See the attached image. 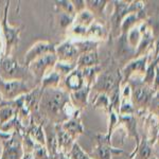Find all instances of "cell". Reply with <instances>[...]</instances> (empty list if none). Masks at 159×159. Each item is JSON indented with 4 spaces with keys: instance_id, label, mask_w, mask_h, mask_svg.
<instances>
[{
    "instance_id": "obj_1",
    "label": "cell",
    "mask_w": 159,
    "mask_h": 159,
    "mask_svg": "<svg viewBox=\"0 0 159 159\" xmlns=\"http://www.w3.org/2000/svg\"><path fill=\"white\" fill-rule=\"evenodd\" d=\"M72 106L67 91L57 88H48L42 91L37 111L40 114L43 121L48 120L52 124H61L72 118V112L68 107ZM76 116V115H75Z\"/></svg>"
},
{
    "instance_id": "obj_2",
    "label": "cell",
    "mask_w": 159,
    "mask_h": 159,
    "mask_svg": "<svg viewBox=\"0 0 159 159\" xmlns=\"http://www.w3.org/2000/svg\"><path fill=\"white\" fill-rule=\"evenodd\" d=\"M29 73V69L21 66L11 56H2L0 58V79L2 81H25Z\"/></svg>"
},
{
    "instance_id": "obj_3",
    "label": "cell",
    "mask_w": 159,
    "mask_h": 159,
    "mask_svg": "<svg viewBox=\"0 0 159 159\" xmlns=\"http://www.w3.org/2000/svg\"><path fill=\"white\" fill-rule=\"evenodd\" d=\"M3 150L0 159H21L25 152L22 148V133L15 130L11 134V137L2 140Z\"/></svg>"
},
{
    "instance_id": "obj_4",
    "label": "cell",
    "mask_w": 159,
    "mask_h": 159,
    "mask_svg": "<svg viewBox=\"0 0 159 159\" xmlns=\"http://www.w3.org/2000/svg\"><path fill=\"white\" fill-rule=\"evenodd\" d=\"M10 7V1L7 2L6 7L3 12V19L1 21V29L3 33L4 38V55L3 56H10L12 50L15 48V46L19 42V34H20V28H12L11 25L7 24V10Z\"/></svg>"
},
{
    "instance_id": "obj_5",
    "label": "cell",
    "mask_w": 159,
    "mask_h": 159,
    "mask_svg": "<svg viewBox=\"0 0 159 159\" xmlns=\"http://www.w3.org/2000/svg\"><path fill=\"white\" fill-rule=\"evenodd\" d=\"M25 81H11L6 82L0 79V94L7 101H13L19 97L28 94L32 91Z\"/></svg>"
},
{
    "instance_id": "obj_6",
    "label": "cell",
    "mask_w": 159,
    "mask_h": 159,
    "mask_svg": "<svg viewBox=\"0 0 159 159\" xmlns=\"http://www.w3.org/2000/svg\"><path fill=\"white\" fill-rule=\"evenodd\" d=\"M56 63H57L56 55L54 53H49L34 60L28 66V69L38 82H42L43 76L47 74L48 71L54 68Z\"/></svg>"
},
{
    "instance_id": "obj_7",
    "label": "cell",
    "mask_w": 159,
    "mask_h": 159,
    "mask_svg": "<svg viewBox=\"0 0 159 159\" xmlns=\"http://www.w3.org/2000/svg\"><path fill=\"white\" fill-rule=\"evenodd\" d=\"M97 139H98V147L89 155L91 159H111L112 155L123 153L122 150L111 147L110 138L107 135H98Z\"/></svg>"
},
{
    "instance_id": "obj_8",
    "label": "cell",
    "mask_w": 159,
    "mask_h": 159,
    "mask_svg": "<svg viewBox=\"0 0 159 159\" xmlns=\"http://www.w3.org/2000/svg\"><path fill=\"white\" fill-rule=\"evenodd\" d=\"M49 53H54L55 54V45L48 42H37L31 47V49L25 54V67L28 68V66L34 60H36V58L40 57L43 55L49 54Z\"/></svg>"
},
{
    "instance_id": "obj_9",
    "label": "cell",
    "mask_w": 159,
    "mask_h": 159,
    "mask_svg": "<svg viewBox=\"0 0 159 159\" xmlns=\"http://www.w3.org/2000/svg\"><path fill=\"white\" fill-rule=\"evenodd\" d=\"M55 55L57 61L69 64H76L80 57V53L71 42H65L55 47Z\"/></svg>"
},
{
    "instance_id": "obj_10",
    "label": "cell",
    "mask_w": 159,
    "mask_h": 159,
    "mask_svg": "<svg viewBox=\"0 0 159 159\" xmlns=\"http://www.w3.org/2000/svg\"><path fill=\"white\" fill-rule=\"evenodd\" d=\"M84 86H85V83H84V79L83 75H82V70L75 68L68 75H66L64 78L63 84L58 87L63 89V90L67 91L68 93H70V92L80 90Z\"/></svg>"
},
{
    "instance_id": "obj_11",
    "label": "cell",
    "mask_w": 159,
    "mask_h": 159,
    "mask_svg": "<svg viewBox=\"0 0 159 159\" xmlns=\"http://www.w3.org/2000/svg\"><path fill=\"white\" fill-rule=\"evenodd\" d=\"M117 80L115 78V75L110 72H105L101 73L97 78L96 82L92 85V89H96L99 91V93H105L108 94L109 92L114 91L117 88Z\"/></svg>"
},
{
    "instance_id": "obj_12",
    "label": "cell",
    "mask_w": 159,
    "mask_h": 159,
    "mask_svg": "<svg viewBox=\"0 0 159 159\" xmlns=\"http://www.w3.org/2000/svg\"><path fill=\"white\" fill-rule=\"evenodd\" d=\"M43 132H45V139H46L45 147L47 148L48 154H49L51 159L58 153L55 124L47 122V124H43Z\"/></svg>"
},
{
    "instance_id": "obj_13",
    "label": "cell",
    "mask_w": 159,
    "mask_h": 159,
    "mask_svg": "<svg viewBox=\"0 0 159 159\" xmlns=\"http://www.w3.org/2000/svg\"><path fill=\"white\" fill-rule=\"evenodd\" d=\"M55 130H56V138H57V148L58 152L64 154H69L71 151L74 140L69 136L67 133L61 129V124H55Z\"/></svg>"
},
{
    "instance_id": "obj_14",
    "label": "cell",
    "mask_w": 159,
    "mask_h": 159,
    "mask_svg": "<svg viewBox=\"0 0 159 159\" xmlns=\"http://www.w3.org/2000/svg\"><path fill=\"white\" fill-rule=\"evenodd\" d=\"M61 126L73 140L75 138H78L81 134H83L84 132V127L78 116H74L70 118V119H68L67 121L61 123Z\"/></svg>"
},
{
    "instance_id": "obj_15",
    "label": "cell",
    "mask_w": 159,
    "mask_h": 159,
    "mask_svg": "<svg viewBox=\"0 0 159 159\" xmlns=\"http://www.w3.org/2000/svg\"><path fill=\"white\" fill-rule=\"evenodd\" d=\"M25 134L30 136V138L34 141L35 143L38 144L46 145V139H45V132H43V124L40 123H32L31 122L29 125L27 126L25 129Z\"/></svg>"
},
{
    "instance_id": "obj_16",
    "label": "cell",
    "mask_w": 159,
    "mask_h": 159,
    "mask_svg": "<svg viewBox=\"0 0 159 159\" xmlns=\"http://www.w3.org/2000/svg\"><path fill=\"white\" fill-rule=\"evenodd\" d=\"M89 91H90L89 87L84 86L83 88H81L78 91L70 92L69 98H70V103L72 104V106L75 108H82V107L86 106Z\"/></svg>"
},
{
    "instance_id": "obj_17",
    "label": "cell",
    "mask_w": 159,
    "mask_h": 159,
    "mask_svg": "<svg viewBox=\"0 0 159 159\" xmlns=\"http://www.w3.org/2000/svg\"><path fill=\"white\" fill-rule=\"evenodd\" d=\"M99 64V56L97 51L93 52H89L86 54L80 55L78 61H76V68L80 70H83L85 68L89 67H94V66H98Z\"/></svg>"
},
{
    "instance_id": "obj_18",
    "label": "cell",
    "mask_w": 159,
    "mask_h": 159,
    "mask_svg": "<svg viewBox=\"0 0 159 159\" xmlns=\"http://www.w3.org/2000/svg\"><path fill=\"white\" fill-rule=\"evenodd\" d=\"M61 75L54 70L50 71L48 74H46L42 80V85H40V89H48V88H57L61 83Z\"/></svg>"
},
{
    "instance_id": "obj_19",
    "label": "cell",
    "mask_w": 159,
    "mask_h": 159,
    "mask_svg": "<svg viewBox=\"0 0 159 159\" xmlns=\"http://www.w3.org/2000/svg\"><path fill=\"white\" fill-rule=\"evenodd\" d=\"M151 94H152V92L148 87H138V88H135L132 91L133 100H134L135 103L139 105L147 104L148 100L151 99Z\"/></svg>"
},
{
    "instance_id": "obj_20",
    "label": "cell",
    "mask_w": 159,
    "mask_h": 159,
    "mask_svg": "<svg viewBox=\"0 0 159 159\" xmlns=\"http://www.w3.org/2000/svg\"><path fill=\"white\" fill-rule=\"evenodd\" d=\"M98 42L97 40H91V39H83V40H78V42L73 43L74 47L76 48L80 55L86 54L89 52H93L97 51V46H98Z\"/></svg>"
},
{
    "instance_id": "obj_21",
    "label": "cell",
    "mask_w": 159,
    "mask_h": 159,
    "mask_svg": "<svg viewBox=\"0 0 159 159\" xmlns=\"http://www.w3.org/2000/svg\"><path fill=\"white\" fill-rule=\"evenodd\" d=\"M100 70H101V68H100L99 66L85 68L82 70V75H83V79H84V83H85V81H86V86L89 87L92 83L96 82L97 75H98Z\"/></svg>"
},
{
    "instance_id": "obj_22",
    "label": "cell",
    "mask_w": 159,
    "mask_h": 159,
    "mask_svg": "<svg viewBox=\"0 0 159 159\" xmlns=\"http://www.w3.org/2000/svg\"><path fill=\"white\" fill-rule=\"evenodd\" d=\"M15 117L14 108L7 103H2L0 106V125L11 121Z\"/></svg>"
},
{
    "instance_id": "obj_23",
    "label": "cell",
    "mask_w": 159,
    "mask_h": 159,
    "mask_svg": "<svg viewBox=\"0 0 159 159\" xmlns=\"http://www.w3.org/2000/svg\"><path fill=\"white\" fill-rule=\"evenodd\" d=\"M147 58L148 57L145 56V57H142V58H140V60L130 63L129 65L124 69L123 72L126 74L127 76L130 75L132 73L136 72V71H137V72L138 71H140V72H143V71H144L145 72V63H147Z\"/></svg>"
},
{
    "instance_id": "obj_24",
    "label": "cell",
    "mask_w": 159,
    "mask_h": 159,
    "mask_svg": "<svg viewBox=\"0 0 159 159\" xmlns=\"http://www.w3.org/2000/svg\"><path fill=\"white\" fill-rule=\"evenodd\" d=\"M75 20H76V25H83L88 29V27H90L91 24L94 20V16L91 14L88 10H84V11L80 12L79 14H76L75 16Z\"/></svg>"
},
{
    "instance_id": "obj_25",
    "label": "cell",
    "mask_w": 159,
    "mask_h": 159,
    "mask_svg": "<svg viewBox=\"0 0 159 159\" xmlns=\"http://www.w3.org/2000/svg\"><path fill=\"white\" fill-rule=\"evenodd\" d=\"M106 35V30L104 27H102V25L98 24V22H92L90 27L87 29L86 36L90 37L93 36L96 38H104Z\"/></svg>"
},
{
    "instance_id": "obj_26",
    "label": "cell",
    "mask_w": 159,
    "mask_h": 159,
    "mask_svg": "<svg viewBox=\"0 0 159 159\" xmlns=\"http://www.w3.org/2000/svg\"><path fill=\"white\" fill-rule=\"evenodd\" d=\"M56 9L60 11V13L70 15V16H76V13L74 11V7L71 3V1L68 0H60V1H54Z\"/></svg>"
},
{
    "instance_id": "obj_27",
    "label": "cell",
    "mask_w": 159,
    "mask_h": 159,
    "mask_svg": "<svg viewBox=\"0 0 159 159\" xmlns=\"http://www.w3.org/2000/svg\"><path fill=\"white\" fill-rule=\"evenodd\" d=\"M76 68V64H69V63H61V61H57L55 64L53 70L57 72L61 75V78H65L68 75L72 70Z\"/></svg>"
},
{
    "instance_id": "obj_28",
    "label": "cell",
    "mask_w": 159,
    "mask_h": 159,
    "mask_svg": "<svg viewBox=\"0 0 159 159\" xmlns=\"http://www.w3.org/2000/svg\"><path fill=\"white\" fill-rule=\"evenodd\" d=\"M107 1H91V0H87L85 1L86 10H88L94 16V14H101L103 12V9L106 6Z\"/></svg>"
},
{
    "instance_id": "obj_29",
    "label": "cell",
    "mask_w": 159,
    "mask_h": 159,
    "mask_svg": "<svg viewBox=\"0 0 159 159\" xmlns=\"http://www.w3.org/2000/svg\"><path fill=\"white\" fill-rule=\"evenodd\" d=\"M68 155L70 156L71 159H91L89 157V155H87L76 142L73 143L71 151L69 152Z\"/></svg>"
},
{
    "instance_id": "obj_30",
    "label": "cell",
    "mask_w": 159,
    "mask_h": 159,
    "mask_svg": "<svg viewBox=\"0 0 159 159\" xmlns=\"http://www.w3.org/2000/svg\"><path fill=\"white\" fill-rule=\"evenodd\" d=\"M32 155L34 159H50V156L48 154V151L46 147L42 144H38V143H35Z\"/></svg>"
},
{
    "instance_id": "obj_31",
    "label": "cell",
    "mask_w": 159,
    "mask_h": 159,
    "mask_svg": "<svg viewBox=\"0 0 159 159\" xmlns=\"http://www.w3.org/2000/svg\"><path fill=\"white\" fill-rule=\"evenodd\" d=\"M140 38V32L138 29H133L129 31V37H127V43L130 47H136Z\"/></svg>"
},
{
    "instance_id": "obj_32",
    "label": "cell",
    "mask_w": 159,
    "mask_h": 159,
    "mask_svg": "<svg viewBox=\"0 0 159 159\" xmlns=\"http://www.w3.org/2000/svg\"><path fill=\"white\" fill-rule=\"evenodd\" d=\"M151 154H152V151H151L150 145H148L147 142H143L142 145L139 148V151H138V156H139V158L148 159L151 157Z\"/></svg>"
},
{
    "instance_id": "obj_33",
    "label": "cell",
    "mask_w": 159,
    "mask_h": 159,
    "mask_svg": "<svg viewBox=\"0 0 159 159\" xmlns=\"http://www.w3.org/2000/svg\"><path fill=\"white\" fill-rule=\"evenodd\" d=\"M75 17L74 16H70V15L64 14V13H60V25L64 29L68 28L72 22L74 21Z\"/></svg>"
},
{
    "instance_id": "obj_34",
    "label": "cell",
    "mask_w": 159,
    "mask_h": 159,
    "mask_svg": "<svg viewBox=\"0 0 159 159\" xmlns=\"http://www.w3.org/2000/svg\"><path fill=\"white\" fill-rule=\"evenodd\" d=\"M94 106H103L105 108L109 109V97L105 93H99V97L97 98L96 102H94Z\"/></svg>"
},
{
    "instance_id": "obj_35",
    "label": "cell",
    "mask_w": 159,
    "mask_h": 159,
    "mask_svg": "<svg viewBox=\"0 0 159 159\" xmlns=\"http://www.w3.org/2000/svg\"><path fill=\"white\" fill-rule=\"evenodd\" d=\"M71 32H72L74 35H76V36H85L86 33H87V28L83 27V25H75L72 28Z\"/></svg>"
},
{
    "instance_id": "obj_36",
    "label": "cell",
    "mask_w": 159,
    "mask_h": 159,
    "mask_svg": "<svg viewBox=\"0 0 159 159\" xmlns=\"http://www.w3.org/2000/svg\"><path fill=\"white\" fill-rule=\"evenodd\" d=\"M72 6L74 7V11H75L76 14H79L80 12L84 11L86 9V4H85V1H80V0H72L71 1Z\"/></svg>"
},
{
    "instance_id": "obj_37",
    "label": "cell",
    "mask_w": 159,
    "mask_h": 159,
    "mask_svg": "<svg viewBox=\"0 0 159 159\" xmlns=\"http://www.w3.org/2000/svg\"><path fill=\"white\" fill-rule=\"evenodd\" d=\"M51 159H71L70 156L67 155V154H64V153H60L58 152L54 157H52Z\"/></svg>"
},
{
    "instance_id": "obj_38",
    "label": "cell",
    "mask_w": 159,
    "mask_h": 159,
    "mask_svg": "<svg viewBox=\"0 0 159 159\" xmlns=\"http://www.w3.org/2000/svg\"><path fill=\"white\" fill-rule=\"evenodd\" d=\"M154 108H155L156 112L159 114V97H157V98L154 100Z\"/></svg>"
},
{
    "instance_id": "obj_39",
    "label": "cell",
    "mask_w": 159,
    "mask_h": 159,
    "mask_svg": "<svg viewBox=\"0 0 159 159\" xmlns=\"http://www.w3.org/2000/svg\"><path fill=\"white\" fill-rule=\"evenodd\" d=\"M21 159H34V157H33V155H32V154L28 153V154H25V155H24V157H22Z\"/></svg>"
},
{
    "instance_id": "obj_40",
    "label": "cell",
    "mask_w": 159,
    "mask_h": 159,
    "mask_svg": "<svg viewBox=\"0 0 159 159\" xmlns=\"http://www.w3.org/2000/svg\"><path fill=\"white\" fill-rule=\"evenodd\" d=\"M0 49H1V42H0Z\"/></svg>"
},
{
    "instance_id": "obj_41",
    "label": "cell",
    "mask_w": 159,
    "mask_h": 159,
    "mask_svg": "<svg viewBox=\"0 0 159 159\" xmlns=\"http://www.w3.org/2000/svg\"><path fill=\"white\" fill-rule=\"evenodd\" d=\"M158 63H159V61H158Z\"/></svg>"
}]
</instances>
